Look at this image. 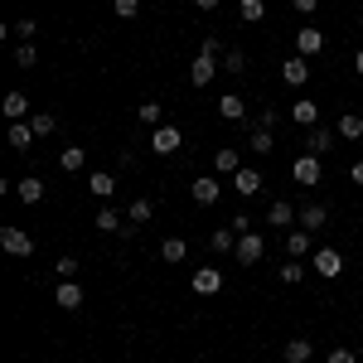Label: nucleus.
Wrapping results in <instances>:
<instances>
[{"mask_svg":"<svg viewBox=\"0 0 363 363\" xmlns=\"http://www.w3.org/2000/svg\"><path fill=\"white\" fill-rule=\"evenodd\" d=\"M252 150H257V155H272V150H277V136H272V131H262V126H252V140H247Z\"/></svg>","mask_w":363,"mask_h":363,"instance_id":"nucleus-34","label":"nucleus"},{"mask_svg":"<svg viewBox=\"0 0 363 363\" xmlns=\"http://www.w3.org/2000/svg\"><path fill=\"white\" fill-rule=\"evenodd\" d=\"M208 247L218 252V257H233V252H238V233H233V228H218V233L208 238Z\"/></svg>","mask_w":363,"mask_h":363,"instance_id":"nucleus-28","label":"nucleus"},{"mask_svg":"<svg viewBox=\"0 0 363 363\" xmlns=\"http://www.w3.org/2000/svg\"><path fill=\"white\" fill-rule=\"evenodd\" d=\"M335 140H339V131H335V126H310V131H306V150L325 160V155L335 150Z\"/></svg>","mask_w":363,"mask_h":363,"instance_id":"nucleus-10","label":"nucleus"},{"mask_svg":"<svg viewBox=\"0 0 363 363\" xmlns=\"http://www.w3.org/2000/svg\"><path fill=\"white\" fill-rule=\"evenodd\" d=\"M233 189H238V194H242V199H257V194H262V169L242 165V169H238V174H233Z\"/></svg>","mask_w":363,"mask_h":363,"instance_id":"nucleus-15","label":"nucleus"},{"mask_svg":"<svg viewBox=\"0 0 363 363\" xmlns=\"http://www.w3.org/2000/svg\"><path fill=\"white\" fill-rule=\"evenodd\" d=\"M160 116H165L160 102H140V107H136V121H140V126H150V131H155V126H165Z\"/></svg>","mask_w":363,"mask_h":363,"instance_id":"nucleus-30","label":"nucleus"},{"mask_svg":"<svg viewBox=\"0 0 363 363\" xmlns=\"http://www.w3.org/2000/svg\"><path fill=\"white\" fill-rule=\"evenodd\" d=\"M0 112L10 116V121H25V116H29V97H25V92H5Z\"/></svg>","mask_w":363,"mask_h":363,"instance_id":"nucleus-24","label":"nucleus"},{"mask_svg":"<svg viewBox=\"0 0 363 363\" xmlns=\"http://www.w3.org/2000/svg\"><path fill=\"white\" fill-rule=\"evenodd\" d=\"M218 116H223V121H242V116H247V102H242L238 92H223V102H218Z\"/></svg>","mask_w":363,"mask_h":363,"instance_id":"nucleus-26","label":"nucleus"},{"mask_svg":"<svg viewBox=\"0 0 363 363\" xmlns=\"http://www.w3.org/2000/svg\"><path fill=\"white\" fill-rule=\"evenodd\" d=\"M92 223L102 228V233H121V228H126V213H116L112 203H102V208H97V218H92Z\"/></svg>","mask_w":363,"mask_h":363,"instance_id":"nucleus-25","label":"nucleus"},{"mask_svg":"<svg viewBox=\"0 0 363 363\" xmlns=\"http://www.w3.org/2000/svg\"><path fill=\"white\" fill-rule=\"evenodd\" d=\"M238 15H242L247 25H257V20L267 15V0H242V5H238Z\"/></svg>","mask_w":363,"mask_h":363,"instance_id":"nucleus-37","label":"nucleus"},{"mask_svg":"<svg viewBox=\"0 0 363 363\" xmlns=\"http://www.w3.org/2000/svg\"><path fill=\"white\" fill-rule=\"evenodd\" d=\"M310 267L320 272L325 281L344 277V257H339V247H315V257H310Z\"/></svg>","mask_w":363,"mask_h":363,"instance_id":"nucleus-4","label":"nucleus"},{"mask_svg":"<svg viewBox=\"0 0 363 363\" xmlns=\"http://www.w3.org/2000/svg\"><path fill=\"white\" fill-rule=\"evenodd\" d=\"M281 286H301V281H306V262H301V257H291V262H281Z\"/></svg>","mask_w":363,"mask_h":363,"instance_id":"nucleus-29","label":"nucleus"},{"mask_svg":"<svg viewBox=\"0 0 363 363\" xmlns=\"http://www.w3.org/2000/svg\"><path fill=\"white\" fill-rule=\"evenodd\" d=\"M296 218H301V208H296V203H286V199H277V203H267V218H262V223L277 228V233H291Z\"/></svg>","mask_w":363,"mask_h":363,"instance_id":"nucleus-2","label":"nucleus"},{"mask_svg":"<svg viewBox=\"0 0 363 363\" xmlns=\"http://www.w3.org/2000/svg\"><path fill=\"white\" fill-rule=\"evenodd\" d=\"M150 213H155V203H150V199L140 194V199H131V203H126V223H150Z\"/></svg>","mask_w":363,"mask_h":363,"instance_id":"nucleus-27","label":"nucleus"},{"mask_svg":"<svg viewBox=\"0 0 363 363\" xmlns=\"http://www.w3.org/2000/svg\"><path fill=\"white\" fill-rule=\"evenodd\" d=\"M286 116H291V121H296L301 131H310V126H320V102H310L306 92H301V97H296V102L286 107Z\"/></svg>","mask_w":363,"mask_h":363,"instance_id":"nucleus-6","label":"nucleus"},{"mask_svg":"<svg viewBox=\"0 0 363 363\" xmlns=\"http://www.w3.org/2000/svg\"><path fill=\"white\" fill-rule=\"evenodd\" d=\"M184 238H165V242H160V257H165V262H184Z\"/></svg>","mask_w":363,"mask_h":363,"instance_id":"nucleus-36","label":"nucleus"},{"mask_svg":"<svg viewBox=\"0 0 363 363\" xmlns=\"http://www.w3.org/2000/svg\"><path fill=\"white\" fill-rule=\"evenodd\" d=\"M359 208H363V203H359Z\"/></svg>","mask_w":363,"mask_h":363,"instance_id":"nucleus-49","label":"nucleus"},{"mask_svg":"<svg viewBox=\"0 0 363 363\" xmlns=\"http://www.w3.org/2000/svg\"><path fill=\"white\" fill-rule=\"evenodd\" d=\"M189 194H194V203H218V194H223V179L218 174H199V179H189Z\"/></svg>","mask_w":363,"mask_h":363,"instance_id":"nucleus-8","label":"nucleus"},{"mask_svg":"<svg viewBox=\"0 0 363 363\" xmlns=\"http://www.w3.org/2000/svg\"><path fill=\"white\" fill-rule=\"evenodd\" d=\"M252 223H257V218H247V213H238V218H233V223H228V228H233V233L242 238V233H252Z\"/></svg>","mask_w":363,"mask_h":363,"instance_id":"nucleus-44","label":"nucleus"},{"mask_svg":"<svg viewBox=\"0 0 363 363\" xmlns=\"http://www.w3.org/2000/svg\"><path fill=\"white\" fill-rule=\"evenodd\" d=\"M354 73H359V78H363V49H359V54H354Z\"/></svg>","mask_w":363,"mask_h":363,"instance_id":"nucleus-48","label":"nucleus"},{"mask_svg":"<svg viewBox=\"0 0 363 363\" xmlns=\"http://www.w3.org/2000/svg\"><path fill=\"white\" fill-rule=\"evenodd\" d=\"M286 252H291V257H301V262H310V257H315V233L291 228V233H286Z\"/></svg>","mask_w":363,"mask_h":363,"instance_id":"nucleus-12","label":"nucleus"},{"mask_svg":"<svg viewBox=\"0 0 363 363\" xmlns=\"http://www.w3.org/2000/svg\"><path fill=\"white\" fill-rule=\"evenodd\" d=\"M281 359L286 363H315V344H310V339H286Z\"/></svg>","mask_w":363,"mask_h":363,"instance_id":"nucleus-20","label":"nucleus"},{"mask_svg":"<svg viewBox=\"0 0 363 363\" xmlns=\"http://www.w3.org/2000/svg\"><path fill=\"white\" fill-rule=\"evenodd\" d=\"M0 247L10 252V257H34V238H29L25 228L5 223V228H0Z\"/></svg>","mask_w":363,"mask_h":363,"instance_id":"nucleus-3","label":"nucleus"},{"mask_svg":"<svg viewBox=\"0 0 363 363\" xmlns=\"http://www.w3.org/2000/svg\"><path fill=\"white\" fill-rule=\"evenodd\" d=\"M83 165H87V150H83V145H63V150H58V169H63V174H78Z\"/></svg>","mask_w":363,"mask_h":363,"instance_id":"nucleus-22","label":"nucleus"},{"mask_svg":"<svg viewBox=\"0 0 363 363\" xmlns=\"http://www.w3.org/2000/svg\"><path fill=\"white\" fill-rule=\"evenodd\" d=\"M291 179H296V184H320V179H325V165H320V155L301 150V155L291 160Z\"/></svg>","mask_w":363,"mask_h":363,"instance_id":"nucleus-1","label":"nucleus"},{"mask_svg":"<svg viewBox=\"0 0 363 363\" xmlns=\"http://www.w3.org/2000/svg\"><path fill=\"white\" fill-rule=\"evenodd\" d=\"M223 73H247V54H242V49H228L223 54Z\"/></svg>","mask_w":363,"mask_h":363,"instance_id":"nucleus-38","label":"nucleus"},{"mask_svg":"<svg viewBox=\"0 0 363 363\" xmlns=\"http://www.w3.org/2000/svg\"><path fill=\"white\" fill-rule=\"evenodd\" d=\"M112 10H116V20H136V15H140V0H112Z\"/></svg>","mask_w":363,"mask_h":363,"instance_id":"nucleus-40","label":"nucleus"},{"mask_svg":"<svg viewBox=\"0 0 363 363\" xmlns=\"http://www.w3.org/2000/svg\"><path fill=\"white\" fill-rule=\"evenodd\" d=\"M296 223L306 228V233H320V228H330V208H325V203H306Z\"/></svg>","mask_w":363,"mask_h":363,"instance_id":"nucleus-19","label":"nucleus"},{"mask_svg":"<svg viewBox=\"0 0 363 363\" xmlns=\"http://www.w3.org/2000/svg\"><path fill=\"white\" fill-rule=\"evenodd\" d=\"M199 10H218V5H223V0H194Z\"/></svg>","mask_w":363,"mask_h":363,"instance_id":"nucleus-47","label":"nucleus"},{"mask_svg":"<svg viewBox=\"0 0 363 363\" xmlns=\"http://www.w3.org/2000/svg\"><path fill=\"white\" fill-rule=\"evenodd\" d=\"M10 145H15V150H29V145H34V126H29V121H10Z\"/></svg>","mask_w":363,"mask_h":363,"instance_id":"nucleus-31","label":"nucleus"},{"mask_svg":"<svg viewBox=\"0 0 363 363\" xmlns=\"http://www.w3.org/2000/svg\"><path fill=\"white\" fill-rule=\"evenodd\" d=\"M349 179H354V184H363V160H354V165H349Z\"/></svg>","mask_w":363,"mask_h":363,"instance_id":"nucleus-46","label":"nucleus"},{"mask_svg":"<svg viewBox=\"0 0 363 363\" xmlns=\"http://www.w3.org/2000/svg\"><path fill=\"white\" fill-rule=\"evenodd\" d=\"M87 194H92V199H102V203H112V194H116V174H107V169L87 174Z\"/></svg>","mask_w":363,"mask_h":363,"instance_id":"nucleus-17","label":"nucleus"},{"mask_svg":"<svg viewBox=\"0 0 363 363\" xmlns=\"http://www.w3.org/2000/svg\"><path fill=\"white\" fill-rule=\"evenodd\" d=\"M15 199H20V203H39V199H44V179H39V174L15 179Z\"/></svg>","mask_w":363,"mask_h":363,"instance_id":"nucleus-21","label":"nucleus"},{"mask_svg":"<svg viewBox=\"0 0 363 363\" xmlns=\"http://www.w3.org/2000/svg\"><path fill=\"white\" fill-rule=\"evenodd\" d=\"M291 5H296V15H306V20L320 10V0H291Z\"/></svg>","mask_w":363,"mask_h":363,"instance_id":"nucleus-45","label":"nucleus"},{"mask_svg":"<svg viewBox=\"0 0 363 363\" xmlns=\"http://www.w3.org/2000/svg\"><path fill=\"white\" fill-rule=\"evenodd\" d=\"M0 34H15L20 44H34V34H39V25H34V20H29V15H25V20H15V25H5V29H0Z\"/></svg>","mask_w":363,"mask_h":363,"instance_id":"nucleus-32","label":"nucleus"},{"mask_svg":"<svg viewBox=\"0 0 363 363\" xmlns=\"http://www.w3.org/2000/svg\"><path fill=\"white\" fill-rule=\"evenodd\" d=\"M320 49H325V34H320L315 25H301V29H296V54H301V58H315Z\"/></svg>","mask_w":363,"mask_h":363,"instance_id":"nucleus-13","label":"nucleus"},{"mask_svg":"<svg viewBox=\"0 0 363 363\" xmlns=\"http://www.w3.org/2000/svg\"><path fill=\"white\" fill-rule=\"evenodd\" d=\"M199 54H213V58H223V39H218V34H203V39H199Z\"/></svg>","mask_w":363,"mask_h":363,"instance_id":"nucleus-41","label":"nucleus"},{"mask_svg":"<svg viewBox=\"0 0 363 363\" xmlns=\"http://www.w3.org/2000/svg\"><path fill=\"white\" fill-rule=\"evenodd\" d=\"M325 363H359V354H354V349H344V344H335V349L325 354Z\"/></svg>","mask_w":363,"mask_h":363,"instance_id":"nucleus-42","label":"nucleus"},{"mask_svg":"<svg viewBox=\"0 0 363 363\" xmlns=\"http://www.w3.org/2000/svg\"><path fill=\"white\" fill-rule=\"evenodd\" d=\"M218 68H223V58H213V54H194V63H189V83H194V87H208L213 78H218Z\"/></svg>","mask_w":363,"mask_h":363,"instance_id":"nucleus-5","label":"nucleus"},{"mask_svg":"<svg viewBox=\"0 0 363 363\" xmlns=\"http://www.w3.org/2000/svg\"><path fill=\"white\" fill-rule=\"evenodd\" d=\"M39 63V49L34 44H15V68H34Z\"/></svg>","mask_w":363,"mask_h":363,"instance_id":"nucleus-39","label":"nucleus"},{"mask_svg":"<svg viewBox=\"0 0 363 363\" xmlns=\"http://www.w3.org/2000/svg\"><path fill=\"white\" fill-rule=\"evenodd\" d=\"M29 126H34V136H54V131H58V116L54 112H34V116H29Z\"/></svg>","mask_w":363,"mask_h":363,"instance_id":"nucleus-35","label":"nucleus"},{"mask_svg":"<svg viewBox=\"0 0 363 363\" xmlns=\"http://www.w3.org/2000/svg\"><path fill=\"white\" fill-rule=\"evenodd\" d=\"M83 286H78V281H58V291H54V306L58 310H68V315H73V310H83Z\"/></svg>","mask_w":363,"mask_h":363,"instance_id":"nucleus-11","label":"nucleus"},{"mask_svg":"<svg viewBox=\"0 0 363 363\" xmlns=\"http://www.w3.org/2000/svg\"><path fill=\"white\" fill-rule=\"evenodd\" d=\"M78 267H83V262H78L73 252H63V257L54 262V277H58V281H78Z\"/></svg>","mask_w":363,"mask_h":363,"instance_id":"nucleus-33","label":"nucleus"},{"mask_svg":"<svg viewBox=\"0 0 363 363\" xmlns=\"http://www.w3.org/2000/svg\"><path fill=\"white\" fill-rule=\"evenodd\" d=\"M238 169H242L238 150H233V145H218V150H213V174H218V179H233Z\"/></svg>","mask_w":363,"mask_h":363,"instance_id":"nucleus-16","label":"nucleus"},{"mask_svg":"<svg viewBox=\"0 0 363 363\" xmlns=\"http://www.w3.org/2000/svg\"><path fill=\"white\" fill-rule=\"evenodd\" d=\"M310 73H315V68H310V58H286V63H281V83L286 87H296V92H301V87L310 83Z\"/></svg>","mask_w":363,"mask_h":363,"instance_id":"nucleus-9","label":"nucleus"},{"mask_svg":"<svg viewBox=\"0 0 363 363\" xmlns=\"http://www.w3.org/2000/svg\"><path fill=\"white\" fill-rule=\"evenodd\" d=\"M262 233H257V228H252V233H242V238H238V252H233V257H238V262H242V267H252V262H262Z\"/></svg>","mask_w":363,"mask_h":363,"instance_id":"nucleus-14","label":"nucleus"},{"mask_svg":"<svg viewBox=\"0 0 363 363\" xmlns=\"http://www.w3.org/2000/svg\"><path fill=\"white\" fill-rule=\"evenodd\" d=\"M179 145H184V131H179V126H169V121L150 131V150H155V155H174Z\"/></svg>","mask_w":363,"mask_h":363,"instance_id":"nucleus-7","label":"nucleus"},{"mask_svg":"<svg viewBox=\"0 0 363 363\" xmlns=\"http://www.w3.org/2000/svg\"><path fill=\"white\" fill-rule=\"evenodd\" d=\"M335 131H339V140H363V112H344Z\"/></svg>","mask_w":363,"mask_h":363,"instance_id":"nucleus-23","label":"nucleus"},{"mask_svg":"<svg viewBox=\"0 0 363 363\" xmlns=\"http://www.w3.org/2000/svg\"><path fill=\"white\" fill-rule=\"evenodd\" d=\"M194 291L199 296H218V291H223V272H218V267H199L194 272Z\"/></svg>","mask_w":363,"mask_h":363,"instance_id":"nucleus-18","label":"nucleus"},{"mask_svg":"<svg viewBox=\"0 0 363 363\" xmlns=\"http://www.w3.org/2000/svg\"><path fill=\"white\" fill-rule=\"evenodd\" d=\"M277 121H281L277 107H262V116H257V126H262V131H277Z\"/></svg>","mask_w":363,"mask_h":363,"instance_id":"nucleus-43","label":"nucleus"}]
</instances>
